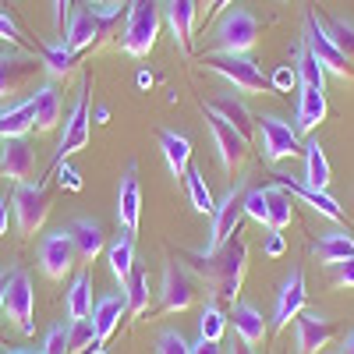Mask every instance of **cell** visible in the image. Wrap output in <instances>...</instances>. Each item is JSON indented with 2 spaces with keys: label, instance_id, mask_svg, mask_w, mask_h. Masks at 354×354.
<instances>
[{
  "label": "cell",
  "instance_id": "6da1fadb",
  "mask_svg": "<svg viewBox=\"0 0 354 354\" xmlns=\"http://www.w3.org/2000/svg\"><path fill=\"white\" fill-rule=\"evenodd\" d=\"M185 262L202 277L205 290L220 301H230L241 294V280L248 273V241L241 234L227 238L220 248H209V252H185Z\"/></svg>",
  "mask_w": 354,
  "mask_h": 354
},
{
  "label": "cell",
  "instance_id": "7a4b0ae2",
  "mask_svg": "<svg viewBox=\"0 0 354 354\" xmlns=\"http://www.w3.org/2000/svg\"><path fill=\"white\" fill-rule=\"evenodd\" d=\"M163 8L160 0H131L128 8V25H124V53L128 57H149L160 36Z\"/></svg>",
  "mask_w": 354,
  "mask_h": 354
},
{
  "label": "cell",
  "instance_id": "3957f363",
  "mask_svg": "<svg viewBox=\"0 0 354 354\" xmlns=\"http://www.w3.org/2000/svg\"><path fill=\"white\" fill-rule=\"evenodd\" d=\"M205 68L216 71L220 78H227L234 88H241V93H255V96L273 93L270 78L262 75V68L252 61L248 53H209L205 57Z\"/></svg>",
  "mask_w": 354,
  "mask_h": 354
},
{
  "label": "cell",
  "instance_id": "277c9868",
  "mask_svg": "<svg viewBox=\"0 0 354 354\" xmlns=\"http://www.w3.org/2000/svg\"><path fill=\"white\" fill-rule=\"evenodd\" d=\"M11 213H15V223H18V234H36L43 230L46 216H50V195L39 181H21L15 185L11 192Z\"/></svg>",
  "mask_w": 354,
  "mask_h": 354
},
{
  "label": "cell",
  "instance_id": "5b68a950",
  "mask_svg": "<svg viewBox=\"0 0 354 354\" xmlns=\"http://www.w3.org/2000/svg\"><path fill=\"white\" fill-rule=\"evenodd\" d=\"M216 53H248L259 43V18L245 8H230L216 21Z\"/></svg>",
  "mask_w": 354,
  "mask_h": 354
},
{
  "label": "cell",
  "instance_id": "8992f818",
  "mask_svg": "<svg viewBox=\"0 0 354 354\" xmlns=\"http://www.w3.org/2000/svg\"><path fill=\"white\" fill-rule=\"evenodd\" d=\"M4 312L18 326V333H32L36 330V290H32V277L21 266H11L8 273V294H4Z\"/></svg>",
  "mask_w": 354,
  "mask_h": 354
},
{
  "label": "cell",
  "instance_id": "52a82bcc",
  "mask_svg": "<svg viewBox=\"0 0 354 354\" xmlns=\"http://www.w3.org/2000/svg\"><path fill=\"white\" fill-rule=\"evenodd\" d=\"M255 121H259V135H262V156L270 163H280V160H290L301 153L298 128H290V121H283L277 113H262Z\"/></svg>",
  "mask_w": 354,
  "mask_h": 354
},
{
  "label": "cell",
  "instance_id": "ba28073f",
  "mask_svg": "<svg viewBox=\"0 0 354 354\" xmlns=\"http://www.w3.org/2000/svg\"><path fill=\"white\" fill-rule=\"evenodd\" d=\"M202 113H205V128H209V135H213V145H216L220 167H223L227 174L241 170V167H245V160H248V138H245L241 131H234V128L223 121V117H216L209 106H205Z\"/></svg>",
  "mask_w": 354,
  "mask_h": 354
},
{
  "label": "cell",
  "instance_id": "9c48e42d",
  "mask_svg": "<svg viewBox=\"0 0 354 354\" xmlns=\"http://www.w3.org/2000/svg\"><path fill=\"white\" fill-rule=\"evenodd\" d=\"M88 82L82 78V88H78V96H75V106L68 113V121H64V131H61V142H57V156L53 163H64L68 156L82 153L85 145H88Z\"/></svg>",
  "mask_w": 354,
  "mask_h": 354
},
{
  "label": "cell",
  "instance_id": "30bf717a",
  "mask_svg": "<svg viewBox=\"0 0 354 354\" xmlns=\"http://www.w3.org/2000/svg\"><path fill=\"white\" fill-rule=\"evenodd\" d=\"M0 174L11 177L15 185L39 177V156H36L32 142H28L25 135H18V138H0Z\"/></svg>",
  "mask_w": 354,
  "mask_h": 354
},
{
  "label": "cell",
  "instance_id": "8fae6325",
  "mask_svg": "<svg viewBox=\"0 0 354 354\" xmlns=\"http://www.w3.org/2000/svg\"><path fill=\"white\" fill-rule=\"evenodd\" d=\"M305 46L312 50V57H315V61L326 68L330 75H337V78H347V75H351V61L337 50V43L330 39L326 28L319 25V15H315V11L305 15Z\"/></svg>",
  "mask_w": 354,
  "mask_h": 354
},
{
  "label": "cell",
  "instance_id": "7c38bea8",
  "mask_svg": "<svg viewBox=\"0 0 354 354\" xmlns=\"http://www.w3.org/2000/svg\"><path fill=\"white\" fill-rule=\"evenodd\" d=\"M241 216H245V181H238L234 188H227V195L216 202V209H213V227H209V245H205V252H209V248H220L227 238H234V234H238Z\"/></svg>",
  "mask_w": 354,
  "mask_h": 354
},
{
  "label": "cell",
  "instance_id": "4fadbf2b",
  "mask_svg": "<svg viewBox=\"0 0 354 354\" xmlns=\"http://www.w3.org/2000/svg\"><path fill=\"white\" fill-rule=\"evenodd\" d=\"M43 71V61H36L25 50H4L0 53V100H11L15 93L32 82Z\"/></svg>",
  "mask_w": 354,
  "mask_h": 354
},
{
  "label": "cell",
  "instance_id": "5bb4252c",
  "mask_svg": "<svg viewBox=\"0 0 354 354\" xmlns=\"http://www.w3.org/2000/svg\"><path fill=\"white\" fill-rule=\"evenodd\" d=\"M75 266H78V255H75L68 230H53L39 241V270L46 280H64Z\"/></svg>",
  "mask_w": 354,
  "mask_h": 354
},
{
  "label": "cell",
  "instance_id": "9a60e30c",
  "mask_svg": "<svg viewBox=\"0 0 354 354\" xmlns=\"http://www.w3.org/2000/svg\"><path fill=\"white\" fill-rule=\"evenodd\" d=\"M195 301V277L177 262H167L163 283H160V305L163 312H185Z\"/></svg>",
  "mask_w": 354,
  "mask_h": 354
},
{
  "label": "cell",
  "instance_id": "2e32d148",
  "mask_svg": "<svg viewBox=\"0 0 354 354\" xmlns=\"http://www.w3.org/2000/svg\"><path fill=\"white\" fill-rule=\"evenodd\" d=\"M294 333H298V354H319L333 344L337 326H333V319L319 315V312H298Z\"/></svg>",
  "mask_w": 354,
  "mask_h": 354
},
{
  "label": "cell",
  "instance_id": "e0dca14e",
  "mask_svg": "<svg viewBox=\"0 0 354 354\" xmlns=\"http://www.w3.org/2000/svg\"><path fill=\"white\" fill-rule=\"evenodd\" d=\"M142 220V188H138V163L124 167L121 188H117V223H121L128 234L138 230Z\"/></svg>",
  "mask_w": 354,
  "mask_h": 354
},
{
  "label": "cell",
  "instance_id": "ac0fdd59",
  "mask_svg": "<svg viewBox=\"0 0 354 354\" xmlns=\"http://www.w3.org/2000/svg\"><path fill=\"white\" fill-rule=\"evenodd\" d=\"M68 238H71L75 255H78V262H82V266L96 262V259H100V252L106 248L103 223L88 220V216H78V220H71V223H68Z\"/></svg>",
  "mask_w": 354,
  "mask_h": 354
},
{
  "label": "cell",
  "instance_id": "d6986e66",
  "mask_svg": "<svg viewBox=\"0 0 354 354\" xmlns=\"http://www.w3.org/2000/svg\"><path fill=\"white\" fill-rule=\"evenodd\" d=\"M305 301H308V283H305V273L294 270L283 287H280V298H277V312H273V326L283 330L290 326V319H298V312H305Z\"/></svg>",
  "mask_w": 354,
  "mask_h": 354
},
{
  "label": "cell",
  "instance_id": "ffe728a7",
  "mask_svg": "<svg viewBox=\"0 0 354 354\" xmlns=\"http://www.w3.org/2000/svg\"><path fill=\"white\" fill-rule=\"evenodd\" d=\"M273 185H280L283 192H290L294 198H301V202H308L315 213H322L326 220H344V209L337 205V198H330L326 192H315V188H308L305 181H294V177H287V174H280V170H273Z\"/></svg>",
  "mask_w": 354,
  "mask_h": 354
},
{
  "label": "cell",
  "instance_id": "44dd1931",
  "mask_svg": "<svg viewBox=\"0 0 354 354\" xmlns=\"http://www.w3.org/2000/svg\"><path fill=\"white\" fill-rule=\"evenodd\" d=\"M100 32H103V18L96 11H71L68 15V28H64V43L75 53H82V50H88L100 39Z\"/></svg>",
  "mask_w": 354,
  "mask_h": 354
},
{
  "label": "cell",
  "instance_id": "7402d4cb",
  "mask_svg": "<svg viewBox=\"0 0 354 354\" xmlns=\"http://www.w3.org/2000/svg\"><path fill=\"white\" fill-rule=\"evenodd\" d=\"M230 319H234V333H238L248 347H262L266 337H270V322H266V315L255 305H248V301L234 305V315Z\"/></svg>",
  "mask_w": 354,
  "mask_h": 354
},
{
  "label": "cell",
  "instance_id": "603a6c76",
  "mask_svg": "<svg viewBox=\"0 0 354 354\" xmlns=\"http://www.w3.org/2000/svg\"><path fill=\"white\" fill-rule=\"evenodd\" d=\"M167 21H170V32H174L177 50L188 53L195 21H198V4H195V0H167Z\"/></svg>",
  "mask_w": 354,
  "mask_h": 354
},
{
  "label": "cell",
  "instance_id": "cb8c5ba5",
  "mask_svg": "<svg viewBox=\"0 0 354 354\" xmlns=\"http://www.w3.org/2000/svg\"><path fill=\"white\" fill-rule=\"evenodd\" d=\"M128 312V298H124V290L121 294H103V298L96 301L93 308V326H96V340L106 344L113 337V330L121 326V315Z\"/></svg>",
  "mask_w": 354,
  "mask_h": 354
},
{
  "label": "cell",
  "instance_id": "d4e9b609",
  "mask_svg": "<svg viewBox=\"0 0 354 354\" xmlns=\"http://www.w3.org/2000/svg\"><path fill=\"white\" fill-rule=\"evenodd\" d=\"M160 153H163L174 177H185V170L192 167V138L181 135V131L160 128Z\"/></svg>",
  "mask_w": 354,
  "mask_h": 354
},
{
  "label": "cell",
  "instance_id": "484cf974",
  "mask_svg": "<svg viewBox=\"0 0 354 354\" xmlns=\"http://www.w3.org/2000/svg\"><path fill=\"white\" fill-rule=\"evenodd\" d=\"M106 262H110L113 280L124 290V283L131 280V270H135V234H128V230L117 234V238L106 245Z\"/></svg>",
  "mask_w": 354,
  "mask_h": 354
},
{
  "label": "cell",
  "instance_id": "4316f807",
  "mask_svg": "<svg viewBox=\"0 0 354 354\" xmlns=\"http://www.w3.org/2000/svg\"><path fill=\"white\" fill-rule=\"evenodd\" d=\"M36 128V100L28 96L8 110H0V138H18Z\"/></svg>",
  "mask_w": 354,
  "mask_h": 354
},
{
  "label": "cell",
  "instance_id": "83f0119b",
  "mask_svg": "<svg viewBox=\"0 0 354 354\" xmlns=\"http://www.w3.org/2000/svg\"><path fill=\"white\" fill-rule=\"evenodd\" d=\"M294 220V195L283 192L280 185L266 188V227L270 230H287Z\"/></svg>",
  "mask_w": 354,
  "mask_h": 354
},
{
  "label": "cell",
  "instance_id": "f1b7e54d",
  "mask_svg": "<svg viewBox=\"0 0 354 354\" xmlns=\"http://www.w3.org/2000/svg\"><path fill=\"white\" fill-rule=\"evenodd\" d=\"M326 93L322 88H305L301 85V100H298V131H315L322 121H326Z\"/></svg>",
  "mask_w": 354,
  "mask_h": 354
},
{
  "label": "cell",
  "instance_id": "f546056e",
  "mask_svg": "<svg viewBox=\"0 0 354 354\" xmlns=\"http://www.w3.org/2000/svg\"><path fill=\"white\" fill-rule=\"evenodd\" d=\"M36 131H53L57 121H61V93H57L53 82H43L36 93Z\"/></svg>",
  "mask_w": 354,
  "mask_h": 354
},
{
  "label": "cell",
  "instance_id": "4dcf8cb0",
  "mask_svg": "<svg viewBox=\"0 0 354 354\" xmlns=\"http://www.w3.org/2000/svg\"><path fill=\"white\" fill-rule=\"evenodd\" d=\"M330 181H333V174H330V160L322 153V145L315 138L305 142V185L315 192H326Z\"/></svg>",
  "mask_w": 354,
  "mask_h": 354
},
{
  "label": "cell",
  "instance_id": "1f68e13d",
  "mask_svg": "<svg viewBox=\"0 0 354 354\" xmlns=\"http://www.w3.org/2000/svg\"><path fill=\"white\" fill-rule=\"evenodd\" d=\"M43 68H46L53 78H68V75H75V68H78V53L64 43V36H61V39H53V43H43Z\"/></svg>",
  "mask_w": 354,
  "mask_h": 354
},
{
  "label": "cell",
  "instance_id": "d6a6232c",
  "mask_svg": "<svg viewBox=\"0 0 354 354\" xmlns=\"http://www.w3.org/2000/svg\"><path fill=\"white\" fill-rule=\"evenodd\" d=\"M209 110L216 113V117H223V121L234 128V131H241L245 138H252V110L241 103V100H234V96H216L213 103H209Z\"/></svg>",
  "mask_w": 354,
  "mask_h": 354
},
{
  "label": "cell",
  "instance_id": "836d02e7",
  "mask_svg": "<svg viewBox=\"0 0 354 354\" xmlns=\"http://www.w3.org/2000/svg\"><path fill=\"white\" fill-rule=\"evenodd\" d=\"M312 255L322 266H340L344 259L354 255V238H351V234H344V230H333V234H326V238L312 248Z\"/></svg>",
  "mask_w": 354,
  "mask_h": 354
},
{
  "label": "cell",
  "instance_id": "e575fe53",
  "mask_svg": "<svg viewBox=\"0 0 354 354\" xmlns=\"http://www.w3.org/2000/svg\"><path fill=\"white\" fill-rule=\"evenodd\" d=\"M93 308H96V301H93V277L78 273L71 280V287H68V315L71 319H93Z\"/></svg>",
  "mask_w": 354,
  "mask_h": 354
},
{
  "label": "cell",
  "instance_id": "d590c367",
  "mask_svg": "<svg viewBox=\"0 0 354 354\" xmlns=\"http://www.w3.org/2000/svg\"><path fill=\"white\" fill-rule=\"evenodd\" d=\"M294 68H298V82L305 85V88H322V93H326V68H322L315 57H312V50L301 43L298 50H294Z\"/></svg>",
  "mask_w": 354,
  "mask_h": 354
},
{
  "label": "cell",
  "instance_id": "8d00e7d4",
  "mask_svg": "<svg viewBox=\"0 0 354 354\" xmlns=\"http://www.w3.org/2000/svg\"><path fill=\"white\" fill-rule=\"evenodd\" d=\"M185 188H188V198H192L195 209H198L202 216H213L216 202H213V192H209V185H205V177H202L198 167H188V170H185Z\"/></svg>",
  "mask_w": 354,
  "mask_h": 354
},
{
  "label": "cell",
  "instance_id": "74e56055",
  "mask_svg": "<svg viewBox=\"0 0 354 354\" xmlns=\"http://www.w3.org/2000/svg\"><path fill=\"white\" fill-rule=\"evenodd\" d=\"M124 298H128V312L131 315H142L145 308H149V273L131 270V280L124 283Z\"/></svg>",
  "mask_w": 354,
  "mask_h": 354
},
{
  "label": "cell",
  "instance_id": "f35d334b",
  "mask_svg": "<svg viewBox=\"0 0 354 354\" xmlns=\"http://www.w3.org/2000/svg\"><path fill=\"white\" fill-rule=\"evenodd\" d=\"M96 326L93 319H71L68 322V354H82L88 347H96Z\"/></svg>",
  "mask_w": 354,
  "mask_h": 354
},
{
  "label": "cell",
  "instance_id": "ab89813d",
  "mask_svg": "<svg viewBox=\"0 0 354 354\" xmlns=\"http://www.w3.org/2000/svg\"><path fill=\"white\" fill-rule=\"evenodd\" d=\"M223 330H227V315L216 301H205L202 315H198V337L205 340H223Z\"/></svg>",
  "mask_w": 354,
  "mask_h": 354
},
{
  "label": "cell",
  "instance_id": "60d3db41",
  "mask_svg": "<svg viewBox=\"0 0 354 354\" xmlns=\"http://www.w3.org/2000/svg\"><path fill=\"white\" fill-rule=\"evenodd\" d=\"M326 32H330V39L337 43V50L347 57V61H354V25L344 21V18H330Z\"/></svg>",
  "mask_w": 354,
  "mask_h": 354
},
{
  "label": "cell",
  "instance_id": "b9f144b4",
  "mask_svg": "<svg viewBox=\"0 0 354 354\" xmlns=\"http://www.w3.org/2000/svg\"><path fill=\"white\" fill-rule=\"evenodd\" d=\"M245 216L266 223V188H245Z\"/></svg>",
  "mask_w": 354,
  "mask_h": 354
},
{
  "label": "cell",
  "instance_id": "7bdbcfd3",
  "mask_svg": "<svg viewBox=\"0 0 354 354\" xmlns=\"http://www.w3.org/2000/svg\"><path fill=\"white\" fill-rule=\"evenodd\" d=\"M156 354H192V344L177 330H163L156 340Z\"/></svg>",
  "mask_w": 354,
  "mask_h": 354
},
{
  "label": "cell",
  "instance_id": "ee69618b",
  "mask_svg": "<svg viewBox=\"0 0 354 354\" xmlns=\"http://www.w3.org/2000/svg\"><path fill=\"white\" fill-rule=\"evenodd\" d=\"M43 354H68V322L50 326V333L43 340Z\"/></svg>",
  "mask_w": 354,
  "mask_h": 354
},
{
  "label": "cell",
  "instance_id": "f6af8a7d",
  "mask_svg": "<svg viewBox=\"0 0 354 354\" xmlns=\"http://www.w3.org/2000/svg\"><path fill=\"white\" fill-rule=\"evenodd\" d=\"M270 85H273V93H290V88L298 85V68H294V64L277 68L273 78H270Z\"/></svg>",
  "mask_w": 354,
  "mask_h": 354
},
{
  "label": "cell",
  "instance_id": "bcb514c9",
  "mask_svg": "<svg viewBox=\"0 0 354 354\" xmlns=\"http://www.w3.org/2000/svg\"><path fill=\"white\" fill-rule=\"evenodd\" d=\"M53 170H57V185L61 188H68V192H82V174L64 160V163H53Z\"/></svg>",
  "mask_w": 354,
  "mask_h": 354
},
{
  "label": "cell",
  "instance_id": "7dc6e473",
  "mask_svg": "<svg viewBox=\"0 0 354 354\" xmlns=\"http://www.w3.org/2000/svg\"><path fill=\"white\" fill-rule=\"evenodd\" d=\"M333 270H337V273H333V283H337V287L354 290V255H351V259H344L340 266H333Z\"/></svg>",
  "mask_w": 354,
  "mask_h": 354
},
{
  "label": "cell",
  "instance_id": "c3c4849f",
  "mask_svg": "<svg viewBox=\"0 0 354 354\" xmlns=\"http://www.w3.org/2000/svg\"><path fill=\"white\" fill-rule=\"evenodd\" d=\"M283 252H287L283 230H270V238H266V255H270V259H280Z\"/></svg>",
  "mask_w": 354,
  "mask_h": 354
},
{
  "label": "cell",
  "instance_id": "681fc988",
  "mask_svg": "<svg viewBox=\"0 0 354 354\" xmlns=\"http://www.w3.org/2000/svg\"><path fill=\"white\" fill-rule=\"evenodd\" d=\"M0 39H8V43H18V39H21L18 25H15V18H11L8 11H0Z\"/></svg>",
  "mask_w": 354,
  "mask_h": 354
},
{
  "label": "cell",
  "instance_id": "f907efd6",
  "mask_svg": "<svg viewBox=\"0 0 354 354\" xmlns=\"http://www.w3.org/2000/svg\"><path fill=\"white\" fill-rule=\"evenodd\" d=\"M117 8H121V0H88V11H96L103 21L117 15Z\"/></svg>",
  "mask_w": 354,
  "mask_h": 354
},
{
  "label": "cell",
  "instance_id": "816d5d0a",
  "mask_svg": "<svg viewBox=\"0 0 354 354\" xmlns=\"http://www.w3.org/2000/svg\"><path fill=\"white\" fill-rule=\"evenodd\" d=\"M68 15H71V0H53V25L57 28L68 25Z\"/></svg>",
  "mask_w": 354,
  "mask_h": 354
},
{
  "label": "cell",
  "instance_id": "f5cc1de1",
  "mask_svg": "<svg viewBox=\"0 0 354 354\" xmlns=\"http://www.w3.org/2000/svg\"><path fill=\"white\" fill-rule=\"evenodd\" d=\"M192 354H223V347H220V340H205V337H198V340L192 344Z\"/></svg>",
  "mask_w": 354,
  "mask_h": 354
},
{
  "label": "cell",
  "instance_id": "db71d44e",
  "mask_svg": "<svg viewBox=\"0 0 354 354\" xmlns=\"http://www.w3.org/2000/svg\"><path fill=\"white\" fill-rule=\"evenodd\" d=\"M223 354H255V347H248V344H245L241 337H234V344H230V347H227Z\"/></svg>",
  "mask_w": 354,
  "mask_h": 354
},
{
  "label": "cell",
  "instance_id": "11a10c76",
  "mask_svg": "<svg viewBox=\"0 0 354 354\" xmlns=\"http://www.w3.org/2000/svg\"><path fill=\"white\" fill-rule=\"evenodd\" d=\"M8 198H0V238H4V234H8Z\"/></svg>",
  "mask_w": 354,
  "mask_h": 354
},
{
  "label": "cell",
  "instance_id": "9f6ffc18",
  "mask_svg": "<svg viewBox=\"0 0 354 354\" xmlns=\"http://www.w3.org/2000/svg\"><path fill=\"white\" fill-rule=\"evenodd\" d=\"M4 294H8V273L0 270V315H4Z\"/></svg>",
  "mask_w": 354,
  "mask_h": 354
},
{
  "label": "cell",
  "instance_id": "6f0895ef",
  "mask_svg": "<svg viewBox=\"0 0 354 354\" xmlns=\"http://www.w3.org/2000/svg\"><path fill=\"white\" fill-rule=\"evenodd\" d=\"M198 4V15H209V8H213V0H195Z\"/></svg>",
  "mask_w": 354,
  "mask_h": 354
},
{
  "label": "cell",
  "instance_id": "680465c9",
  "mask_svg": "<svg viewBox=\"0 0 354 354\" xmlns=\"http://www.w3.org/2000/svg\"><path fill=\"white\" fill-rule=\"evenodd\" d=\"M230 4H234V0H213V8H209V15H213V11H220V8H230Z\"/></svg>",
  "mask_w": 354,
  "mask_h": 354
},
{
  "label": "cell",
  "instance_id": "91938a15",
  "mask_svg": "<svg viewBox=\"0 0 354 354\" xmlns=\"http://www.w3.org/2000/svg\"><path fill=\"white\" fill-rule=\"evenodd\" d=\"M4 354H43V351H28V347H15V351H4Z\"/></svg>",
  "mask_w": 354,
  "mask_h": 354
},
{
  "label": "cell",
  "instance_id": "94428289",
  "mask_svg": "<svg viewBox=\"0 0 354 354\" xmlns=\"http://www.w3.org/2000/svg\"><path fill=\"white\" fill-rule=\"evenodd\" d=\"M344 354H354V333H351V340H347V347H344Z\"/></svg>",
  "mask_w": 354,
  "mask_h": 354
},
{
  "label": "cell",
  "instance_id": "6125c7cd",
  "mask_svg": "<svg viewBox=\"0 0 354 354\" xmlns=\"http://www.w3.org/2000/svg\"><path fill=\"white\" fill-rule=\"evenodd\" d=\"M93 354H106V351H93Z\"/></svg>",
  "mask_w": 354,
  "mask_h": 354
},
{
  "label": "cell",
  "instance_id": "be15d7a7",
  "mask_svg": "<svg viewBox=\"0 0 354 354\" xmlns=\"http://www.w3.org/2000/svg\"><path fill=\"white\" fill-rule=\"evenodd\" d=\"M0 344H4V340H0Z\"/></svg>",
  "mask_w": 354,
  "mask_h": 354
}]
</instances>
